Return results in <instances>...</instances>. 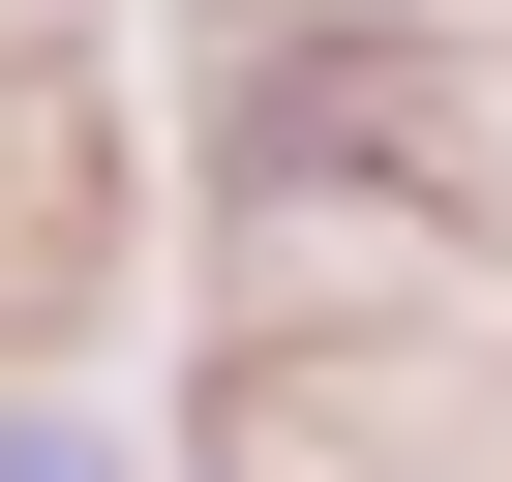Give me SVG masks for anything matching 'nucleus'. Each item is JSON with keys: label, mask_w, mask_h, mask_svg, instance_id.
<instances>
[{"label": "nucleus", "mask_w": 512, "mask_h": 482, "mask_svg": "<svg viewBox=\"0 0 512 482\" xmlns=\"http://www.w3.org/2000/svg\"><path fill=\"white\" fill-rule=\"evenodd\" d=\"M0 482H121V452H91V422H0Z\"/></svg>", "instance_id": "nucleus-1"}]
</instances>
